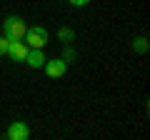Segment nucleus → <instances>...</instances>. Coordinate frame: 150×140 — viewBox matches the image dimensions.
I'll return each instance as SVG.
<instances>
[{
	"label": "nucleus",
	"instance_id": "f257e3e1",
	"mask_svg": "<svg viewBox=\"0 0 150 140\" xmlns=\"http://www.w3.org/2000/svg\"><path fill=\"white\" fill-rule=\"evenodd\" d=\"M25 30H28L25 20L18 18V15H8L5 23H3V35H5L8 40H23L25 38Z\"/></svg>",
	"mask_w": 150,
	"mask_h": 140
},
{
	"label": "nucleus",
	"instance_id": "f03ea898",
	"mask_svg": "<svg viewBox=\"0 0 150 140\" xmlns=\"http://www.w3.org/2000/svg\"><path fill=\"white\" fill-rule=\"evenodd\" d=\"M48 30L45 28H28L25 30V43L28 48H45L48 45Z\"/></svg>",
	"mask_w": 150,
	"mask_h": 140
},
{
	"label": "nucleus",
	"instance_id": "7ed1b4c3",
	"mask_svg": "<svg viewBox=\"0 0 150 140\" xmlns=\"http://www.w3.org/2000/svg\"><path fill=\"white\" fill-rule=\"evenodd\" d=\"M45 75L48 78H63L65 73H68V63H65L63 58H55V60H45Z\"/></svg>",
	"mask_w": 150,
	"mask_h": 140
},
{
	"label": "nucleus",
	"instance_id": "20e7f679",
	"mask_svg": "<svg viewBox=\"0 0 150 140\" xmlns=\"http://www.w3.org/2000/svg\"><path fill=\"white\" fill-rule=\"evenodd\" d=\"M8 140H28L30 138V125L23 123V120H15V123L8 128Z\"/></svg>",
	"mask_w": 150,
	"mask_h": 140
},
{
	"label": "nucleus",
	"instance_id": "39448f33",
	"mask_svg": "<svg viewBox=\"0 0 150 140\" xmlns=\"http://www.w3.org/2000/svg\"><path fill=\"white\" fill-rule=\"evenodd\" d=\"M28 43H23V40H10V45H8V55H10L13 60H25L28 55Z\"/></svg>",
	"mask_w": 150,
	"mask_h": 140
},
{
	"label": "nucleus",
	"instance_id": "423d86ee",
	"mask_svg": "<svg viewBox=\"0 0 150 140\" xmlns=\"http://www.w3.org/2000/svg\"><path fill=\"white\" fill-rule=\"evenodd\" d=\"M45 53H43V48H30L28 50V55H25V63L30 65V68H43L45 65Z\"/></svg>",
	"mask_w": 150,
	"mask_h": 140
},
{
	"label": "nucleus",
	"instance_id": "0eeeda50",
	"mask_svg": "<svg viewBox=\"0 0 150 140\" xmlns=\"http://www.w3.org/2000/svg\"><path fill=\"white\" fill-rule=\"evenodd\" d=\"M58 40H60V43H73V40H75V30H70V28H60V30H58Z\"/></svg>",
	"mask_w": 150,
	"mask_h": 140
},
{
	"label": "nucleus",
	"instance_id": "6e6552de",
	"mask_svg": "<svg viewBox=\"0 0 150 140\" xmlns=\"http://www.w3.org/2000/svg\"><path fill=\"white\" fill-rule=\"evenodd\" d=\"M133 48L138 50V53H145V50H148V40H145V38H138V40H133Z\"/></svg>",
	"mask_w": 150,
	"mask_h": 140
},
{
	"label": "nucleus",
	"instance_id": "1a4fd4ad",
	"mask_svg": "<svg viewBox=\"0 0 150 140\" xmlns=\"http://www.w3.org/2000/svg\"><path fill=\"white\" fill-rule=\"evenodd\" d=\"M8 45H10V40L5 35H0V55H8Z\"/></svg>",
	"mask_w": 150,
	"mask_h": 140
},
{
	"label": "nucleus",
	"instance_id": "9d476101",
	"mask_svg": "<svg viewBox=\"0 0 150 140\" xmlns=\"http://www.w3.org/2000/svg\"><path fill=\"white\" fill-rule=\"evenodd\" d=\"M73 58H75V50H73V48H68V50H65V55H63V60L68 63V60H73Z\"/></svg>",
	"mask_w": 150,
	"mask_h": 140
},
{
	"label": "nucleus",
	"instance_id": "9b49d317",
	"mask_svg": "<svg viewBox=\"0 0 150 140\" xmlns=\"http://www.w3.org/2000/svg\"><path fill=\"white\" fill-rule=\"evenodd\" d=\"M70 5H78V8H83V5H88V3H90V0H68Z\"/></svg>",
	"mask_w": 150,
	"mask_h": 140
}]
</instances>
